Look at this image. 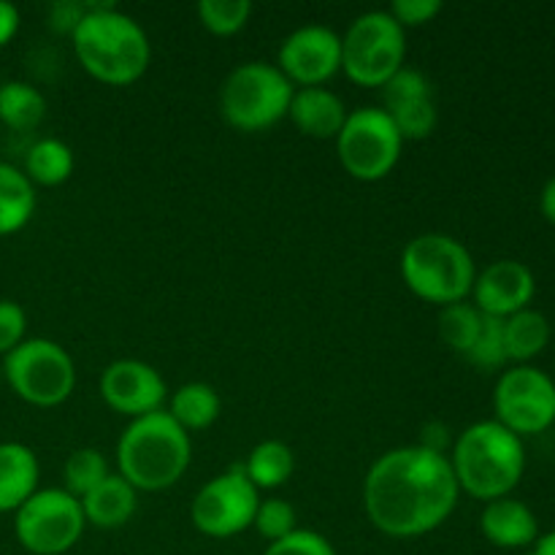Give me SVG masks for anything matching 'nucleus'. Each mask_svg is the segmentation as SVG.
Masks as SVG:
<instances>
[{
    "label": "nucleus",
    "mask_w": 555,
    "mask_h": 555,
    "mask_svg": "<svg viewBox=\"0 0 555 555\" xmlns=\"http://www.w3.org/2000/svg\"><path fill=\"white\" fill-rule=\"evenodd\" d=\"M461 488L448 455L421 444L379 455L363 480V507L374 529L412 540L439 529L459 507Z\"/></svg>",
    "instance_id": "1"
},
{
    "label": "nucleus",
    "mask_w": 555,
    "mask_h": 555,
    "mask_svg": "<svg viewBox=\"0 0 555 555\" xmlns=\"http://www.w3.org/2000/svg\"><path fill=\"white\" fill-rule=\"evenodd\" d=\"M70 43L81 68L103 85L128 87L150 68L152 47L144 27L114 3H85Z\"/></svg>",
    "instance_id": "2"
},
{
    "label": "nucleus",
    "mask_w": 555,
    "mask_h": 555,
    "mask_svg": "<svg viewBox=\"0 0 555 555\" xmlns=\"http://www.w3.org/2000/svg\"><path fill=\"white\" fill-rule=\"evenodd\" d=\"M455 482L464 493L480 502L513 496L526 472L524 439L496 421L472 423L453 442L448 455Z\"/></svg>",
    "instance_id": "3"
},
{
    "label": "nucleus",
    "mask_w": 555,
    "mask_h": 555,
    "mask_svg": "<svg viewBox=\"0 0 555 555\" xmlns=\"http://www.w3.org/2000/svg\"><path fill=\"white\" fill-rule=\"evenodd\" d=\"M193 459L190 434L166 410L135 417L117 442V475L135 491H166L177 486Z\"/></svg>",
    "instance_id": "4"
},
{
    "label": "nucleus",
    "mask_w": 555,
    "mask_h": 555,
    "mask_svg": "<svg viewBox=\"0 0 555 555\" xmlns=\"http://www.w3.org/2000/svg\"><path fill=\"white\" fill-rule=\"evenodd\" d=\"M401 280L423 301L450 307L472 296L477 266L450 233H421L401 253Z\"/></svg>",
    "instance_id": "5"
},
{
    "label": "nucleus",
    "mask_w": 555,
    "mask_h": 555,
    "mask_svg": "<svg viewBox=\"0 0 555 555\" xmlns=\"http://www.w3.org/2000/svg\"><path fill=\"white\" fill-rule=\"evenodd\" d=\"M296 87L266 60L242 63L225 76L220 87V112L231 128L260 133L287 117Z\"/></svg>",
    "instance_id": "6"
},
{
    "label": "nucleus",
    "mask_w": 555,
    "mask_h": 555,
    "mask_svg": "<svg viewBox=\"0 0 555 555\" xmlns=\"http://www.w3.org/2000/svg\"><path fill=\"white\" fill-rule=\"evenodd\" d=\"M406 30L388 11L356 16L341 36V70L361 87H383L404 68Z\"/></svg>",
    "instance_id": "7"
},
{
    "label": "nucleus",
    "mask_w": 555,
    "mask_h": 555,
    "mask_svg": "<svg viewBox=\"0 0 555 555\" xmlns=\"http://www.w3.org/2000/svg\"><path fill=\"white\" fill-rule=\"evenodd\" d=\"M9 388L33 406H57L74 393L76 369L65 347L52 339H25L3 358Z\"/></svg>",
    "instance_id": "8"
},
{
    "label": "nucleus",
    "mask_w": 555,
    "mask_h": 555,
    "mask_svg": "<svg viewBox=\"0 0 555 555\" xmlns=\"http://www.w3.org/2000/svg\"><path fill=\"white\" fill-rule=\"evenodd\" d=\"M404 139L379 106H363L347 114L336 135V155L341 168L358 182H379L396 168Z\"/></svg>",
    "instance_id": "9"
},
{
    "label": "nucleus",
    "mask_w": 555,
    "mask_h": 555,
    "mask_svg": "<svg viewBox=\"0 0 555 555\" xmlns=\"http://www.w3.org/2000/svg\"><path fill=\"white\" fill-rule=\"evenodd\" d=\"M81 502L63 488L36 491L14 513L16 542L33 555H63L85 534Z\"/></svg>",
    "instance_id": "10"
},
{
    "label": "nucleus",
    "mask_w": 555,
    "mask_h": 555,
    "mask_svg": "<svg viewBox=\"0 0 555 555\" xmlns=\"http://www.w3.org/2000/svg\"><path fill=\"white\" fill-rule=\"evenodd\" d=\"M493 421L502 423L515 437H537L555 423V383L542 369H504L493 388Z\"/></svg>",
    "instance_id": "11"
},
{
    "label": "nucleus",
    "mask_w": 555,
    "mask_h": 555,
    "mask_svg": "<svg viewBox=\"0 0 555 555\" xmlns=\"http://www.w3.org/2000/svg\"><path fill=\"white\" fill-rule=\"evenodd\" d=\"M258 502V488L247 480L242 466H233L195 493L193 504H190V520L201 534L225 540V537H236L253 526Z\"/></svg>",
    "instance_id": "12"
},
{
    "label": "nucleus",
    "mask_w": 555,
    "mask_h": 555,
    "mask_svg": "<svg viewBox=\"0 0 555 555\" xmlns=\"http://www.w3.org/2000/svg\"><path fill=\"white\" fill-rule=\"evenodd\" d=\"M293 87H323L341 70V36L325 25H304L280 47V65Z\"/></svg>",
    "instance_id": "13"
},
{
    "label": "nucleus",
    "mask_w": 555,
    "mask_h": 555,
    "mask_svg": "<svg viewBox=\"0 0 555 555\" xmlns=\"http://www.w3.org/2000/svg\"><path fill=\"white\" fill-rule=\"evenodd\" d=\"M101 399L114 412L135 421V417L160 412L168 399V388L155 366L135 358H122L103 369Z\"/></svg>",
    "instance_id": "14"
},
{
    "label": "nucleus",
    "mask_w": 555,
    "mask_h": 555,
    "mask_svg": "<svg viewBox=\"0 0 555 555\" xmlns=\"http://www.w3.org/2000/svg\"><path fill=\"white\" fill-rule=\"evenodd\" d=\"M383 112L396 125L404 141H423L437 128V101H434V87L426 74L415 68H401L390 76L383 87Z\"/></svg>",
    "instance_id": "15"
},
{
    "label": "nucleus",
    "mask_w": 555,
    "mask_h": 555,
    "mask_svg": "<svg viewBox=\"0 0 555 555\" xmlns=\"http://www.w3.org/2000/svg\"><path fill=\"white\" fill-rule=\"evenodd\" d=\"M537 293V280L531 269L520 260L504 258L493 260L491 266L477 274L472 287V304L488 318L507 320L515 312H524L531 307Z\"/></svg>",
    "instance_id": "16"
},
{
    "label": "nucleus",
    "mask_w": 555,
    "mask_h": 555,
    "mask_svg": "<svg viewBox=\"0 0 555 555\" xmlns=\"http://www.w3.org/2000/svg\"><path fill=\"white\" fill-rule=\"evenodd\" d=\"M480 531L493 547L502 551H520L540 540V520L534 509L513 496L488 502L480 515Z\"/></svg>",
    "instance_id": "17"
},
{
    "label": "nucleus",
    "mask_w": 555,
    "mask_h": 555,
    "mask_svg": "<svg viewBox=\"0 0 555 555\" xmlns=\"http://www.w3.org/2000/svg\"><path fill=\"white\" fill-rule=\"evenodd\" d=\"M347 106L328 87H298L293 92L287 117L309 139L328 141L341 133L347 122Z\"/></svg>",
    "instance_id": "18"
},
{
    "label": "nucleus",
    "mask_w": 555,
    "mask_h": 555,
    "mask_svg": "<svg viewBox=\"0 0 555 555\" xmlns=\"http://www.w3.org/2000/svg\"><path fill=\"white\" fill-rule=\"evenodd\" d=\"M38 459L27 444L0 442V513H16L38 491Z\"/></svg>",
    "instance_id": "19"
},
{
    "label": "nucleus",
    "mask_w": 555,
    "mask_h": 555,
    "mask_svg": "<svg viewBox=\"0 0 555 555\" xmlns=\"http://www.w3.org/2000/svg\"><path fill=\"white\" fill-rule=\"evenodd\" d=\"M135 496L139 491L125 477L108 475L101 486H95L81 499V513H85L87 524L95 529H119L133 518L135 504H139Z\"/></svg>",
    "instance_id": "20"
},
{
    "label": "nucleus",
    "mask_w": 555,
    "mask_h": 555,
    "mask_svg": "<svg viewBox=\"0 0 555 555\" xmlns=\"http://www.w3.org/2000/svg\"><path fill=\"white\" fill-rule=\"evenodd\" d=\"M220 396L209 383H184L168 399V415L182 431H204L220 417Z\"/></svg>",
    "instance_id": "21"
},
{
    "label": "nucleus",
    "mask_w": 555,
    "mask_h": 555,
    "mask_svg": "<svg viewBox=\"0 0 555 555\" xmlns=\"http://www.w3.org/2000/svg\"><path fill=\"white\" fill-rule=\"evenodd\" d=\"M36 211V188L25 171L0 163V236L22 231Z\"/></svg>",
    "instance_id": "22"
},
{
    "label": "nucleus",
    "mask_w": 555,
    "mask_h": 555,
    "mask_svg": "<svg viewBox=\"0 0 555 555\" xmlns=\"http://www.w3.org/2000/svg\"><path fill=\"white\" fill-rule=\"evenodd\" d=\"M242 469L258 491H274V488H282L293 477L296 455L280 439H266V442H258L249 450Z\"/></svg>",
    "instance_id": "23"
},
{
    "label": "nucleus",
    "mask_w": 555,
    "mask_h": 555,
    "mask_svg": "<svg viewBox=\"0 0 555 555\" xmlns=\"http://www.w3.org/2000/svg\"><path fill=\"white\" fill-rule=\"evenodd\" d=\"M551 341V320L537 309H524L513 318L504 320V347H507V361L515 366H524L531 358L540 356Z\"/></svg>",
    "instance_id": "24"
},
{
    "label": "nucleus",
    "mask_w": 555,
    "mask_h": 555,
    "mask_svg": "<svg viewBox=\"0 0 555 555\" xmlns=\"http://www.w3.org/2000/svg\"><path fill=\"white\" fill-rule=\"evenodd\" d=\"M74 173V152L60 139H38L25 155V177L33 188H57Z\"/></svg>",
    "instance_id": "25"
},
{
    "label": "nucleus",
    "mask_w": 555,
    "mask_h": 555,
    "mask_svg": "<svg viewBox=\"0 0 555 555\" xmlns=\"http://www.w3.org/2000/svg\"><path fill=\"white\" fill-rule=\"evenodd\" d=\"M47 117V98L30 81L0 85V122L11 130H33Z\"/></svg>",
    "instance_id": "26"
},
{
    "label": "nucleus",
    "mask_w": 555,
    "mask_h": 555,
    "mask_svg": "<svg viewBox=\"0 0 555 555\" xmlns=\"http://www.w3.org/2000/svg\"><path fill=\"white\" fill-rule=\"evenodd\" d=\"M482 328V312L469 301L450 304V307L439 309V336H442L444 347H450L459 356H469L475 347L477 336Z\"/></svg>",
    "instance_id": "27"
},
{
    "label": "nucleus",
    "mask_w": 555,
    "mask_h": 555,
    "mask_svg": "<svg viewBox=\"0 0 555 555\" xmlns=\"http://www.w3.org/2000/svg\"><path fill=\"white\" fill-rule=\"evenodd\" d=\"M108 475H112V472H108V461L103 459L101 450L79 448L68 455V461H65L63 466V491L81 502V499H85L92 488L101 486Z\"/></svg>",
    "instance_id": "28"
},
{
    "label": "nucleus",
    "mask_w": 555,
    "mask_h": 555,
    "mask_svg": "<svg viewBox=\"0 0 555 555\" xmlns=\"http://www.w3.org/2000/svg\"><path fill=\"white\" fill-rule=\"evenodd\" d=\"M253 14L249 0H201L198 20L215 36H233L242 30Z\"/></svg>",
    "instance_id": "29"
},
{
    "label": "nucleus",
    "mask_w": 555,
    "mask_h": 555,
    "mask_svg": "<svg viewBox=\"0 0 555 555\" xmlns=\"http://www.w3.org/2000/svg\"><path fill=\"white\" fill-rule=\"evenodd\" d=\"M253 526L271 545V542L285 540V537H291L298 529V513L287 499H260Z\"/></svg>",
    "instance_id": "30"
},
{
    "label": "nucleus",
    "mask_w": 555,
    "mask_h": 555,
    "mask_svg": "<svg viewBox=\"0 0 555 555\" xmlns=\"http://www.w3.org/2000/svg\"><path fill=\"white\" fill-rule=\"evenodd\" d=\"M466 361L480 369V372H496L504 363H509L507 347H504V320L482 314L480 336H477L475 347L469 350Z\"/></svg>",
    "instance_id": "31"
},
{
    "label": "nucleus",
    "mask_w": 555,
    "mask_h": 555,
    "mask_svg": "<svg viewBox=\"0 0 555 555\" xmlns=\"http://www.w3.org/2000/svg\"><path fill=\"white\" fill-rule=\"evenodd\" d=\"M263 555H336L334 545L312 529H296L291 537L271 542Z\"/></svg>",
    "instance_id": "32"
},
{
    "label": "nucleus",
    "mask_w": 555,
    "mask_h": 555,
    "mask_svg": "<svg viewBox=\"0 0 555 555\" xmlns=\"http://www.w3.org/2000/svg\"><path fill=\"white\" fill-rule=\"evenodd\" d=\"M25 331H27V314L25 309L20 307L16 301H9L3 298L0 301V356H9L11 350L25 341Z\"/></svg>",
    "instance_id": "33"
},
{
    "label": "nucleus",
    "mask_w": 555,
    "mask_h": 555,
    "mask_svg": "<svg viewBox=\"0 0 555 555\" xmlns=\"http://www.w3.org/2000/svg\"><path fill=\"white\" fill-rule=\"evenodd\" d=\"M388 14L404 30H410V27H421L437 20L442 14V0H396L388 9Z\"/></svg>",
    "instance_id": "34"
},
{
    "label": "nucleus",
    "mask_w": 555,
    "mask_h": 555,
    "mask_svg": "<svg viewBox=\"0 0 555 555\" xmlns=\"http://www.w3.org/2000/svg\"><path fill=\"white\" fill-rule=\"evenodd\" d=\"M417 444L426 450H431V453H437V455H448L450 444H453V439H450V428L439 421L426 423L421 431V442Z\"/></svg>",
    "instance_id": "35"
},
{
    "label": "nucleus",
    "mask_w": 555,
    "mask_h": 555,
    "mask_svg": "<svg viewBox=\"0 0 555 555\" xmlns=\"http://www.w3.org/2000/svg\"><path fill=\"white\" fill-rule=\"evenodd\" d=\"M85 16V5L81 3H54L52 11H49V22H52L54 30L74 33L76 25Z\"/></svg>",
    "instance_id": "36"
},
{
    "label": "nucleus",
    "mask_w": 555,
    "mask_h": 555,
    "mask_svg": "<svg viewBox=\"0 0 555 555\" xmlns=\"http://www.w3.org/2000/svg\"><path fill=\"white\" fill-rule=\"evenodd\" d=\"M20 30V11L9 0H0V49L11 41Z\"/></svg>",
    "instance_id": "37"
},
{
    "label": "nucleus",
    "mask_w": 555,
    "mask_h": 555,
    "mask_svg": "<svg viewBox=\"0 0 555 555\" xmlns=\"http://www.w3.org/2000/svg\"><path fill=\"white\" fill-rule=\"evenodd\" d=\"M540 211L551 225H555V173L545 182L540 193Z\"/></svg>",
    "instance_id": "38"
},
{
    "label": "nucleus",
    "mask_w": 555,
    "mask_h": 555,
    "mask_svg": "<svg viewBox=\"0 0 555 555\" xmlns=\"http://www.w3.org/2000/svg\"><path fill=\"white\" fill-rule=\"evenodd\" d=\"M531 555H555V529L540 534V540L531 545Z\"/></svg>",
    "instance_id": "39"
}]
</instances>
